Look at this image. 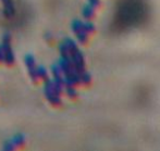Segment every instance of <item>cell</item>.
I'll return each instance as SVG.
<instances>
[{"label":"cell","instance_id":"1","mask_svg":"<svg viewBox=\"0 0 160 151\" xmlns=\"http://www.w3.org/2000/svg\"><path fill=\"white\" fill-rule=\"evenodd\" d=\"M149 8L146 0H118L111 22V30L123 33L146 22Z\"/></svg>","mask_w":160,"mask_h":151}]
</instances>
